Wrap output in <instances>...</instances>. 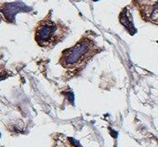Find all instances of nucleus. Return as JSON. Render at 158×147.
I'll list each match as a JSON object with an SVG mask.
<instances>
[{"label":"nucleus","instance_id":"f257e3e1","mask_svg":"<svg viewBox=\"0 0 158 147\" xmlns=\"http://www.w3.org/2000/svg\"><path fill=\"white\" fill-rule=\"evenodd\" d=\"M99 51L96 43L92 39L85 37L62 52L60 63L66 69H82Z\"/></svg>","mask_w":158,"mask_h":147},{"label":"nucleus","instance_id":"f03ea898","mask_svg":"<svg viewBox=\"0 0 158 147\" xmlns=\"http://www.w3.org/2000/svg\"><path fill=\"white\" fill-rule=\"evenodd\" d=\"M67 33L62 25L47 19L38 23L35 30V41L42 47H52L61 40Z\"/></svg>","mask_w":158,"mask_h":147},{"label":"nucleus","instance_id":"7ed1b4c3","mask_svg":"<svg viewBox=\"0 0 158 147\" xmlns=\"http://www.w3.org/2000/svg\"><path fill=\"white\" fill-rule=\"evenodd\" d=\"M31 10H32V8L25 5L22 1L5 3L0 6V13L3 16L4 20L10 23L15 22V18L18 13L29 12Z\"/></svg>","mask_w":158,"mask_h":147},{"label":"nucleus","instance_id":"20e7f679","mask_svg":"<svg viewBox=\"0 0 158 147\" xmlns=\"http://www.w3.org/2000/svg\"><path fill=\"white\" fill-rule=\"evenodd\" d=\"M54 147H83L80 142L73 139V137H68L63 134H59L55 141Z\"/></svg>","mask_w":158,"mask_h":147},{"label":"nucleus","instance_id":"39448f33","mask_svg":"<svg viewBox=\"0 0 158 147\" xmlns=\"http://www.w3.org/2000/svg\"><path fill=\"white\" fill-rule=\"evenodd\" d=\"M120 22L121 24L127 30L128 33H130L132 35L137 32L135 26H134V23H133V20H132V17L130 15V13L128 12L127 9H125L121 14H120Z\"/></svg>","mask_w":158,"mask_h":147},{"label":"nucleus","instance_id":"423d86ee","mask_svg":"<svg viewBox=\"0 0 158 147\" xmlns=\"http://www.w3.org/2000/svg\"><path fill=\"white\" fill-rule=\"evenodd\" d=\"M149 17H150L151 21H155L156 20H158V3H155L154 5H152Z\"/></svg>","mask_w":158,"mask_h":147},{"label":"nucleus","instance_id":"0eeeda50","mask_svg":"<svg viewBox=\"0 0 158 147\" xmlns=\"http://www.w3.org/2000/svg\"><path fill=\"white\" fill-rule=\"evenodd\" d=\"M93 1H98V0H93Z\"/></svg>","mask_w":158,"mask_h":147}]
</instances>
